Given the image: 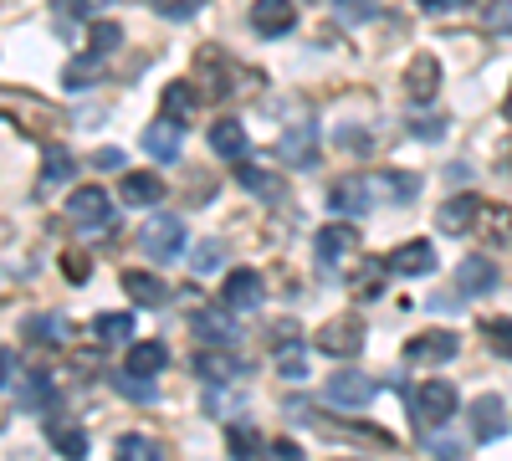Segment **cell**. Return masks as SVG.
I'll use <instances>...</instances> for the list:
<instances>
[{
  "label": "cell",
  "mask_w": 512,
  "mask_h": 461,
  "mask_svg": "<svg viewBox=\"0 0 512 461\" xmlns=\"http://www.w3.org/2000/svg\"><path fill=\"white\" fill-rule=\"evenodd\" d=\"M164 364H169V349L159 344V339H139V344H128V354H123V369H134V374H164Z\"/></svg>",
  "instance_id": "obj_26"
},
{
  "label": "cell",
  "mask_w": 512,
  "mask_h": 461,
  "mask_svg": "<svg viewBox=\"0 0 512 461\" xmlns=\"http://www.w3.org/2000/svg\"><path fill=\"white\" fill-rule=\"evenodd\" d=\"M139 246L149 251L154 262H180V257H185V221L169 216V211L149 216L144 231H139Z\"/></svg>",
  "instance_id": "obj_3"
},
{
  "label": "cell",
  "mask_w": 512,
  "mask_h": 461,
  "mask_svg": "<svg viewBox=\"0 0 512 461\" xmlns=\"http://www.w3.org/2000/svg\"><path fill=\"white\" fill-rule=\"evenodd\" d=\"M47 441L57 446V456H88V431L82 426H72V421H62V415H47Z\"/></svg>",
  "instance_id": "obj_28"
},
{
  "label": "cell",
  "mask_w": 512,
  "mask_h": 461,
  "mask_svg": "<svg viewBox=\"0 0 512 461\" xmlns=\"http://www.w3.org/2000/svg\"><path fill=\"white\" fill-rule=\"evenodd\" d=\"M226 451H231V456H262L267 441L256 436L251 426H231V431H226Z\"/></svg>",
  "instance_id": "obj_41"
},
{
  "label": "cell",
  "mask_w": 512,
  "mask_h": 461,
  "mask_svg": "<svg viewBox=\"0 0 512 461\" xmlns=\"http://www.w3.org/2000/svg\"><path fill=\"white\" fill-rule=\"evenodd\" d=\"M338 144L354 149V154H369V149H374V139H364V134H354V129H338Z\"/></svg>",
  "instance_id": "obj_51"
},
{
  "label": "cell",
  "mask_w": 512,
  "mask_h": 461,
  "mask_svg": "<svg viewBox=\"0 0 512 461\" xmlns=\"http://www.w3.org/2000/svg\"><path fill=\"white\" fill-rule=\"evenodd\" d=\"M482 231H487V241H492V251L502 246H512V205H482Z\"/></svg>",
  "instance_id": "obj_32"
},
{
  "label": "cell",
  "mask_w": 512,
  "mask_h": 461,
  "mask_svg": "<svg viewBox=\"0 0 512 461\" xmlns=\"http://www.w3.org/2000/svg\"><path fill=\"white\" fill-rule=\"evenodd\" d=\"M487 26L492 31H512V0H502L497 11H487Z\"/></svg>",
  "instance_id": "obj_52"
},
{
  "label": "cell",
  "mask_w": 512,
  "mask_h": 461,
  "mask_svg": "<svg viewBox=\"0 0 512 461\" xmlns=\"http://www.w3.org/2000/svg\"><path fill=\"white\" fill-rule=\"evenodd\" d=\"M134 333V313H98L93 318V339L98 344H123Z\"/></svg>",
  "instance_id": "obj_35"
},
{
  "label": "cell",
  "mask_w": 512,
  "mask_h": 461,
  "mask_svg": "<svg viewBox=\"0 0 512 461\" xmlns=\"http://www.w3.org/2000/svg\"><path fill=\"white\" fill-rule=\"evenodd\" d=\"M277 154H282L287 170H318V154H323L318 123H292V129L277 139Z\"/></svg>",
  "instance_id": "obj_7"
},
{
  "label": "cell",
  "mask_w": 512,
  "mask_h": 461,
  "mask_svg": "<svg viewBox=\"0 0 512 461\" xmlns=\"http://www.w3.org/2000/svg\"><path fill=\"white\" fill-rule=\"evenodd\" d=\"M226 308H236V313H256L267 303V277L256 272V267H231L226 272Z\"/></svg>",
  "instance_id": "obj_8"
},
{
  "label": "cell",
  "mask_w": 512,
  "mask_h": 461,
  "mask_svg": "<svg viewBox=\"0 0 512 461\" xmlns=\"http://www.w3.org/2000/svg\"><path fill=\"white\" fill-rule=\"evenodd\" d=\"M67 221H72L77 231H103V226L113 221V195H108L103 185H82V190H72V200H67Z\"/></svg>",
  "instance_id": "obj_6"
},
{
  "label": "cell",
  "mask_w": 512,
  "mask_h": 461,
  "mask_svg": "<svg viewBox=\"0 0 512 461\" xmlns=\"http://www.w3.org/2000/svg\"><path fill=\"white\" fill-rule=\"evenodd\" d=\"M195 374L205 385H236L241 374H251V359H241L236 344H205L195 354Z\"/></svg>",
  "instance_id": "obj_5"
},
{
  "label": "cell",
  "mask_w": 512,
  "mask_h": 461,
  "mask_svg": "<svg viewBox=\"0 0 512 461\" xmlns=\"http://www.w3.org/2000/svg\"><path fill=\"white\" fill-rule=\"evenodd\" d=\"M195 67H200V77H205L210 98H231V93H236V67H231V57H226V52L200 47V52H195Z\"/></svg>",
  "instance_id": "obj_18"
},
{
  "label": "cell",
  "mask_w": 512,
  "mask_h": 461,
  "mask_svg": "<svg viewBox=\"0 0 512 461\" xmlns=\"http://www.w3.org/2000/svg\"><path fill=\"white\" fill-rule=\"evenodd\" d=\"M16 380V349H0V390Z\"/></svg>",
  "instance_id": "obj_55"
},
{
  "label": "cell",
  "mask_w": 512,
  "mask_h": 461,
  "mask_svg": "<svg viewBox=\"0 0 512 461\" xmlns=\"http://www.w3.org/2000/svg\"><path fill=\"white\" fill-rule=\"evenodd\" d=\"M0 241H6V221H0Z\"/></svg>",
  "instance_id": "obj_61"
},
{
  "label": "cell",
  "mask_w": 512,
  "mask_h": 461,
  "mask_svg": "<svg viewBox=\"0 0 512 461\" xmlns=\"http://www.w3.org/2000/svg\"><path fill=\"white\" fill-rule=\"evenodd\" d=\"M108 385H113L123 400H134V405H154V400H159V385L149 380V374H134V369H118Z\"/></svg>",
  "instance_id": "obj_31"
},
{
  "label": "cell",
  "mask_w": 512,
  "mask_h": 461,
  "mask_svg": "<svg viewBox=\"0 0 512 461\" xmlns=\"http://www.w3.org/2000/svg\"><path fill=\"white\" fill-rule=\"evenodd\" d=\"M246 123L236 118H221V123H210V149H216L221 159H246Z\"/></svg>",
  "instance_id": "obj_29"
},
{
  "label": "cell",
  "mask_w": 512,
  "mask_h": 461,
  "mask_svg": "<svg viewBox=\"0 0 512 461\" xmlns=\"http://www.w3.org/2000/svg\"><path fill=\"white\" fill-rule=\"evenodd\" d=\"M180 149H185V123L159 118V123H149V129H144V154H149V159L175 164V159H180Z\"/></svg>",
  "instance_id": "obj_19"
},
{
  "label": "cell",
  "mask_w": 512,
  "mask_h": 461,
  "mask_svg": "<svg viewBox=\"0 0 512 461\" xmlns=\"http://www.w3.org/2000/svg\"><path fill=\"white\" fill-rule=\"evenodd\" d=\"M502 436H507V421H502V400H497V395H482V400H472V441L492 446V441H502Z\"/></svg>",
  "instance_id": "obj_22"
},
{
  "label": "cell",
  "mask_w": 512,
  "mask_h": 461,
  "mask_svg": "<svg viewBox=\"0 0 512 461\" xmlns=\"http://www.w3.org/2000/svg\"><path fill=\"white\" fill-rule=\"evenodd\" d=\"M441 129H446V123H436V118H415V123H410L415 139H441Z\"/></svg>",
  "instance_id": "obj_53"
},
{
  "label": "cell",
  "mask_w": 512,
  "mask_h": 461,
  "mask_svg": "<svg viewBox=\"0 0 512 461\" xmlns=\"http://www.w3.org/2000/svg\"><path fill=\"white\" fill-rule=\"evenodd\" d=\"M277 374L282 380H308V359H303V344L297 339H287V344H277Z\"/></svg>",
  "instance_id": "obj_38"
},
{
  "label": "cell",
  "mask_w": 512,
  "mask_h": 461,
  "mask_svg": "<svg viewBox=\"0 0 512 461\" xmlns=\"http://www.w3.org/2000/svg\"><path fill=\"white\" fill-rule=\"evenodd\" d=\"M318 354H328V359H359V349H364V318L359 313H338V318H328L323 328H318Z\"/></svg>",
  "instance_id": "obj_4"
},
{
  "label": "cell",
  "mask_w": 512,
  "mask_h": 461,
  "mask_svg": "<svg viewBox=\"0 0 512 461\" xmlns=\"http://www.w3.org/2000/svg\"><path fill=\"white\" fill-rule=\"evenodd\" d=\"M425 451H431V456H461V441L456 436H425Z\"/></svg>",
  "instance_id": "obj_47"
},
{
  "label": "cell",
  "mask_w": 512,
  "mask_h": 461,
  "mask_svg": "<svg viewBox=\"0 0 512 461\" xmlns=\"http://www.w3.org/2000/svg\"><path fill=\"white\" fill-rule=\"evenodd\" d=\"M466 180H472V164H446V185H466Z\"/></svg>",
  "instance_id": "obj_58"
},
{
  "label": "cell",
  "mask_w": 512,
  "mask_h": 461,
  "mask_svg": "<svg viewBox=\"0 0 512 461\" xmlns=\"http://www.w3.org/2000/svg\"><path fill=\"white\" fill-rule=\"evenodd\" d=\"M267 451H272V456H282V461H297V456H303V446H297V441H287V436H282V441H272Z\"/></svg>",
  "instance_id": "obj_57"
},
{
  "label": "cell",
  "mask_w": 512,
  "mask_h": 461,
  "mask_svg": "<svg viewBox=\"0 0 512 461\" xmlns=\"http://www.w3.org/2000/svg\"><path fill=\"white\" fill-rule=\"evenodd\" d=\"M384 195H390L395 205H410L415 195H420V175H410V170H379V180H374Z\"/></svg>",
  "instance_id": "obj_33"
},
{
  "label": "cell",
  "mask_w": 512,
  "mask_h": 461,
  "mask_svg": "<svg viewBox=\"0 0 512 461\" xmlns=\"http://www.w3.org/2000/svg\"><path fill=\"white\" fill-rule=\"evenodd\" d=\"M52 400H57V390H52L47 374H31V380L21 385V405H52Z\"/></svg>",
  "instance_id": "obj_44"
},
{
  "label": "cell",
  "mask_w": 512,
  "mask_h": 461,
  "mask_svg": "<svg viewBox=\"0 0 512 461\" xmlns=\"http://www.w3.org/2000/svg\"><path fill=\"white\" fill-rule=\"evenodd\" d=\"M77 175V159L67 144H47L41 149V190H52V185H67Z\"/></svg>",
  "instance_id": "obj_27"
},
{
  "label": "cell",
  "mask_w": 512,
  "mask_h": 461,
  "mask_svg": "<svg viewBox=\"0 0 512 461\" xmlns=\"http://www.w3.org/2000/svg\"><path fill=\"white\" fill-rule=\"evenodd\" d=\"M497 282H502V272H497L492 257H477V251H472V257H461V262H456V287L466 292V303H472V298H487V292H497Z\"/></svg>",
  "instance_id": "obj_13"
},
{
  "label": "cell",
  "mask_w": 512,
  "mask_h": 461,
  "mask_svg": "<svg viewBox=\"0 0 512 461\" xmlns=\"http://www.w3.org/2000/svg\"><path fill=\"white\" fill-rule=\"evenodd\" d=\"M93 164H98V170H128L123 149H98V154H93Z\"/></svg>",
  "instance_id": "obj_50"
},
{
  "label": "cell",
  "mask_w": 512,
  "mask_h": 461,
  "mask_svg": "<svg viewBox=\"0 0 512 461\" xmlns=\"http://www.w3.org/2000/svg\"><path fill=\"white\" fill-rule=\"evenodd\" d=\"M267 333H272V344H287V339H297V323H287V318H282V323H272Z\"/></svg>",
  "instance_id": "obj_59"
},
{
  "label": "cell",
  "mask_w": 512,
  "mask_h": 461,
  "mask_svg": "<svg viewBox=\"0 0 512 461\" xmlns=\"http://www.w3.org/2000/svg\"><path fill=\"white\" fill-rule=\"evenodd\" d=\"M384 277H390V262H369V267H359V272L349 277L354 298H359V303H374L379 292H384Z\"/></svg>",
  "instance_id": "obj_34"
},
{
  "label": "cell",
  "mask_w": 512,
  "mask_h": 461,
  "mask_svg": "<svg viewBox=\"0 0 512 461\" xmlns=\"http://www.w3.org/2000/svg\"><path fill=\"white\" fill-rule=\"evenodd\" d=\"M502 118L512 123V88H507V103H502Z\"/></svg>",
  "instance_id": "obj_60"
},
{
  "label": "cell",
  "mask_w": 512,
  "mask_h": 461,
  "mask_svg": "<svg viewBox=\"0 0 512 461\" xmlns=\"http://www.w3.org/2000/svg\"><path fill=\"white\" fill-rule=\"evenodd\" d=\"M313 251H318V262H323V267L349 262L354 251H359V226H349V221H328V226L313 236Z\"/></svg>",
  "instance_id": "obj_11"
},
{
  "label": "cell",
  "mask_w": 512,
  "mask_h": 461,
  "mask_svg": "<svg viewBox=\"0 0 512 461\" xmlns=\"http://www.w3.org/2000/svg\"><path fill=\"white\" fill-rule=\"evenodd\" d=\"M405 405H410L415 431H420V436H431V431L451 426V415L461 410V395H456L451 380H425V385L405 390Z\"/></svg>",
  "instance_id": "obj_2"
},
{
  "label": "cell",
  "mask_w": 512,
  "mask_h": 461,
  "mask_svg": "<svg viewBox=\"0 0 512 461\" xmlns=\"http://www.w3.org/2000/svg\"><path fill=\"white\" fill-rule=\"evenodd\" d=\"M369 205H374V185L364 175H344L328 185V211L338 216H369Z\"/></svg>",
  "instance_id": "obj_12"
},
{
  "label": "cell",
  "mask_w": 512,
  "mask_h": 461,
  "mask_svg": "<svg viewBox=\"0 0 512 461\" xmlns=\"http://www.w3.org/2000/svg\"><path fill=\"white\" fill-rule=\"evenodd\" d=\"M379 395V385L369 380L364 369H344V374H328V405L338 410H364Z\"/></svg>",
  "instance_id": "obj_10"
},
{
  "label": "cell",
  "mask_w": 512,
  "mask_h": 461,
  "mask_svg": "<svg viewBox=\"0 0 512 461\" xmlns=\"http://www.w3.org/2000/svg\"><path fill=\"white\" fill-rule=\"evenodd\" d=\"M390 272H395V277H431V272H436V246L425 241V236L400 241V246L390 251Z\"/></svg>",
  "instance_id": "obj_17"
},
{
  "label": "cell",
  "mask_w": 512,
  "mask_h": 461,
  "mask_svg": "<svg viewBox=\"0 0 512 461\" xmlns=\"http://www.w3.org/2000/svg\"><path fill=\"white\" fill-rule=\"evenodd\" d=\"M164 200V180L154 170H123V205L134 211H149V205Z\"/></svg>",
  "instance_id": "obj_23"
},
{
  "label": "cell",
  "mask_w": 512,
  "mask_h": 461,
  "mask_svg": "<svg viewBox=\"0 0 512 461\" xmlns=\"http://www.w3.org/2000/svg\"><path fill=\"white\" fill-rule=\"evenodd\" d=\"M98 77H103V57H98V52H88V57H77V62L62 67V82H67L72 93H82V88H88V82H98Z\"/></svg>",
  "instance_id": "obj_36"
},
{
  "label": "cell",
  "mask_w": 512,
  "mask_h": 461,
  "mask_svg": "<svg viewBox=\"0 0 512 461\" xmlns=\"http://www.w3.org/2000/svg\"><path fill=\"white\" fill-rule=\"evenodd\" d=\"M456 349H461L456 333H415V339H405L410 364H446V359H456Z\"/></svg>",
  "instance_id": "obj_21"
},
{
  "label": "cell",
  "mask_w": 512,
  "mask_h": 461,
  "mask_svg": "<svg viewBox=\"0 0 512 461\" xmlns=\"http://www.w3.org/2000/svg\"><path fill=\"white\" fill-rule=\"evenodd\" d=\"M0 118H6L11 129L31 134V139H41V134H57V129H67V113H62L57 103H47V98L26 93V88H0Z\"/></svg>",
  "instance_id": "obj_1"
},
{
  "label": "cell",
  "mask_w": 512,
  "mask_h": 461,
  "mask_svg": "<svg viewBox=\"0 0 512 461\" xmlns=\"http://www.w3.org/2000/svg\"><path fill=\"white\" fill-rule=\"evenodd\" d=\"M221 262H226V251H221L216 241H200V246L190 251V272H195V277H210V272H221Z\"/></svg>",
  "instance_id": "obj_42"
},
{
  "label": "cell",
  "mask_w": 512,
  "mask_h": 461,
  "mask_svg": "<svg viewBox=\"0 0 512 461\" xmlns=\"http://www.w3.org/2000/svg\"><path fill=\"white\" fill-rule=\"evenodd\" d=\"M287 421L292 426H313V400H303V395L287 400Z\"/></svg>",
  "instance_id": "obj_48"
},
{
  "label": "cell",
  "mask_w": 512,
  "mask_h": 461,
  "mask_svg": "<svg viewBox=\"0 0 512 461\" xmlns=\"http://www.w3.org/2000/svg\"><path fill=\"white\" fill-rule=\"evenodd\" d=\"M297 26V6H292V0H256V6H251V31L256 36H287Z\"/></svg>",
  "instance_id": "obj_20"
},
{
  "label": "cell",
  "mask_w": 512,
  "mask_h": 461,
  "mask_svg": "<svg viewBox=\"0 0 512 461\" xmlns=\"http://www.w3.org/2000/svg\"><path fill=\"white\" fill-rule=\"evenodd\" d=\"M21 333L31 344H67V318L62 313H31L21 323Z\"/></svg>",
  "instance_id": "obj_30"
},
{
  "label": "cell",
  "mask_w": 512,
  "mask_h": 461,
  "mask_svg": "<svg viewBox=\"0 0 512 461\" xmlns=\"http://www.w3.org/2000/svg\"><path fill=\"white\" fill-rule=\"evenodd\" d=\"M159 108L164 118H175V123H190L200 113V93H195V82L175 77V82H164V93H159Z\"/></svg>",
  "instance_id": "obj_24"
},
{
  "label": "cell",
  "mask_w": 512,
  "mask_h": 461,
  "mask_svg": "<svg viewBox=\"0 0 512 461\" xmlns=\"http://www.w3.org/2000/svg\"><path fill=\"white\" fill-rule=\"evenodd\" d=\"M118 47H123V26L118 21H88V52L113 57Z\"/></svg>",
  "instance_id": "obj_37"
},
{
  "label": "cell",
  "mask_w": 512,
  "mask_h": 461,
  "mask_svg": "<svg viewBox=\"0 0 512 461\" xmlns=\"http://www.w3.org/2000/svg\"><path fill=\"white\" fill-rule=\"evenodd\" d=\"M123 292H128V298H134L139 308H164V303H169V287H164V277L139 272V267H128V272H123Z\"/></svg>",
  "instance_id": "obj_25"
},
{
  "label": "cell",
  "mask_w": 512,
  "mask_h": 461,
  "mask_svg": "<svg viewBox=\"0 0 512 461\" xmlns=\"http://www.w3.org/2000/svg\"><path fill=\"white\" fill-rule=\"evenodd\" d=\"M57 16H93V0H52Z\"/></svg>",
  "instance_id": "obj_54"
},
{
  "label": "cell",
  "mask_w": 512,
  "mask_h": 461,
  "mask_svg": "<svg viewBox=\"0 0 512 461\" xmlns=\"http://www.w3.org/2000/svg\"><path fill=\"white\" fill-rule=\"evenodd\" d=\"M236 185L256 200H267V205H282L287 200V180L277 170H262V164H251V159H236Z\"/></svg>",
  "instance_id": "obj_14"
},
{
  "label": "cell",
  "mask_w": 512,
  "mask_h": 461,
  "mask_svg": "<svg viewBox=\"0 0 512 461\" xmlns=\"http://www.w3.org/2000/svg\"><path fill=\"white\" fill-rule=\"evenodd\" d=\"M118 456H134V461H159L164 446L154 436H118Z\"/></svg>",
  "instance_id": "obj_43"
},
{
  "label": "cell",
  "mask_w": 512,
  "mask_h": 461,
  "mask_svg": "<svg viewBox=\"0 0 512 461\" xmlns=\"http://www.w3.org/2000/svg\"><path fill=\"white\" fill-rule=\"evenodd\" d=\"M200 6H205V0H154V11H159L164 21H195Z\"/></svg>",
  "instance_id": "obj_45"
},
{
  "label": "cell",
  "mask_w": 512,
  "mask_h": 461,
  "mask_svg": "<svg viewBox=\"0 0 512 461\" xmlns=\"http://www.w3.org/2000/svg\"><path fill=\"white\" fill-rule=\"evenodd\" d=\"M456 6H466V0H420L425 16H446V11H456Z\"/></svg>",
  "instance_id": "obj_56"
},
{
  "label": "cell",
  "mask_w": 512,
  "mask_h": 461,
  "mask_svg": "<svg viewBox=\"0 0 512 461\" xmlns=\"http://www.w3.org/2000/svg\"><path fill=\"white\" fill-rule=\"evenodd\" d=\"M436 93H441V62H436L431 52H415L410 67H405V98H410L415 108H431Z\"/></svg>",
  "instance_id": "obj_9"
},
{
  "label": "cell",
  "mask_w": 512,
  "mask_h": 461,
  "mask_svg": "<svg viewBox=\"0 0 512 461\" xmlns=\"http://www.w3.org/2000/svg\"><path fill=\"white\" fill-rule=\"evenodd\" d=\"M328 6H333V16L344 26H364V21H374L379 0H328Z\"/></svg>",
  "instance_id": "obj_39"
},
{
  "label": "cell",
  "mask_w": 512,
  "mask_h": 461,
  "mask_svg": "<svg viewBox=\"0 0 512 461\" xmlns=\"http://www.w3.org/2000/svg\"><path fill=\"white\" fill-rule=\"evenodd\" d=\"M190 328L200 344H236L241 328H236V308H195L190 313Z\"/></svg>",
  "instance_id": "obj_16"
},
{
  "label": "cell",
  "mask_w": 512,
  "mask_h": 461,
  "mask_svg": "<svg viewBox=\"0 0 512 461\" xmlns=\"http://www.w3.org/2000/svg\"><path fill=\"white\" fill-rule=\"evenodd\" d=\"M62 272H67V282H88V277H93V262L77 257V251H67V257H62Z\"/></svg>",
  "instance_id": "obj_46"
},
{
  "label": "cell",
  "mask_w": 512,
  "mask_h": 461,
  "mask_svg": "<svg viewBox=\"0 0 512 461\" xmlns=\"http://www.w3.org/2000/svg\"><path fill=\"white\" fill-rule=\"evenodd\" d=\"M482 339H487L492 354L512 359V318H487V323H482Z\"/></svg>",
  "instance_id": "obj_40"
},
{
  "label": "cell",
  "mask_w": 512,
  "mask_h": 461,
  "mask_svg": "<svg viewBox=\"0 0 512 461\" xmlns=\"http://www.w3.org/2000/svg\"><path fill=\"white\" fill-rule=\"evenodd\" d=\"M482 221V195H472V190H461V195H446V205L436 211V226L446 231V236H466Z\"/></svg>",
  "instance_id": "obj_15"
},
{
  "label": "cell",
  "mask_w": 512,
  "mask_h": 461,
  "mask_svg": "<svg viewBox=\"0 0 512 461\" xmlns=\"http://www.w3.org/2000/svg\"><path fill=\"white\" fill-rule=\"evenodd\" d=\"M461 303H466V292H461V287L451 292V298H446V292H436V298H431V313H461Z\"/></svg>",
  "instance_id": "obj_49"
}]
</instances>
